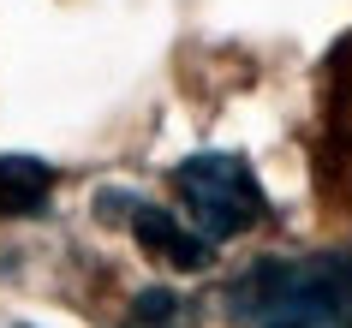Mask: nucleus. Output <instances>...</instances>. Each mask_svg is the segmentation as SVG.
<instances>
[{
	"mask_svg": "<svg viewBox=\"0 0 352 328\" xmlns=\"http://www.w3.org/2000/svg\"><path fill=\"white\" fill-rule=\"evenodd\" d=\"M179 316H186V298L167 287H149L131 298V322L126 328H179Z\"/></svg>",
	"mask_w": 352,
	"mask_h": 328,
	"instance_id": "nucleus-5",
	"label": "nucleus"
},
{
	"mask_svg": "<svg viewBox=\"0 0 352 328\" xmlns=\"http://www.w3.org/2000/svg\"><path fill=\"white\" fill-rule=\"evenodd\" d=\"M54 191V167L36 155H0V215H42Z\"/></svg>",
	"mask_w": 352,
	"mask_h": 328,
	"instance_id": "nucleus-4",
	"label": "nucleus"
},
{
	"mask_svg": "<svg viewBox=\"0 0 352 328\" xmlns=\"http://www.w3.org/2000/svg\"><path fill=\"white\" fill-rule=\"evenodd\" d=\"M173 191L186 203V221L209 245H227V239L251 233L263 215H269V197H263L257 173L245 155H227V149H197L173 167Z\"/></svg>",
	"mask_w": 352,
	"mask_h": 328,
	"instance_id": "nucleus-2",
	"label": "nucleus"
},
{
	"mask_svg": "<svg viewBox=\"0 0 352 328\" xmlns=\"http://www.w3.org/2000/svg\"><path fill=\"white\" fill-rule=\"evenodd\" d=\"M12 328H30V322H12Z\"/></svg>",
	"mask_w": 352,
	"mask_h": 328,
	"instance_id": "nucleus-6",
	"label": "nucleus"
},
{
	"mask_svg": "<svg viewBox=\"0 0 352 328\" xmlns=\"http://www.w3.org/2000/svg\"><path fill=\"white\" fill-rule=\"evenodd\" d=\"M239 328H352V256H257L227 281Z\"/></svg>",
	"mask_w": 352,
	"mask_h": 328,
	"instance_id": "nucleus-1",
	"label": "nucleus"
},
{
	"mask_svg": "<svg viewBox=\"0 0 352 328\" xmlns=\"http://www.w3.org/2000/svg\"><path fill=\"white\" fill-rule=\"evenodd\" d=\"M96 203H102V215L126 221L131 239H138L149 256H162L167 269H186V274L209 269L215 245H209V239L197 233V227H191L179 209H167V203H149V197H138V191H102Z\"/></svg>",
	"mask_w": 352,
	"mask_h": 328,
	"instance_id": "nucleus-3",
	"label": "nucleus"
}]
</instances>
